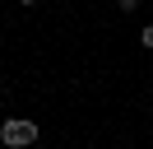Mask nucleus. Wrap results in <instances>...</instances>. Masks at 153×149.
Masks as SVG:
<instances>
[{
	"label": "nucleus",
	"instance_id": "4",
	"mask_svg": "<svg viewBox=\"0 0 153 149\" xmlns=\"http://www.w3.org/2000/svg\"><path fill=\"white\" fill-rule=\"evenodd\" d=\"M19 5H37V0H19Z\"/></svg>",
	"mask_w": 153,
	"mask_h": 149
},
{
	"label": "nucleus",
	"instance_id": "3",
	"mask_svg": "<svg viewBox=\"0 0 153 149\" xmlns=\"http://www.w3.org/2000/svg\"><path fill=\"white\" fill-rule=\"evenodd\" d=\"M116 9H121V14H134V9H139V0H116Z\"/></svg>",
	"mask_w": 153,
	"mask_h": 149
},
{
	"label": "nucleus",
	"instance_id": "2",
	"mask_svg": "<svg viewBox=\"0 0 153 149\" xmlns=\"http://www.w3.org/2000/svg\"><path fill=\"white\" fill-rule=\"evenodd\" d=\"M139 42H144V51H153V23H144V33H139Z\"/></svg>",
	"mask_w": 153,
	"mask_h": 149
},
{
	"label": "nucleus",
	"instance_id": "1",
	"mask_svg": "<svg viewBox=\"0 0 153 149\" xmlns=\"http://www.w3.org/2000/svg\"><path fill=\"white\" fill-rule=\"evenodd\" d=\"M37 135H42V126L33 117H5L0 121V144L5 149H33Z\"/></svg>",
	"mask_w": 153,
	"mask_h": 149
}]
</instances>
